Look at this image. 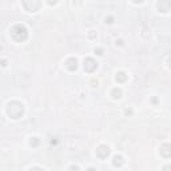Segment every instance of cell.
<instances>
[{"label":"cell","mask_w":171,"mask_h":171,"mask_svg":"<svg viewBox=\"0 0 171 171\" xmlns=\"http://www.w3.org/2000/svg\"><path fill=\"white\" fill-rule=\"evenodd\" d=\"M127 79V75L125 74V72H119L118 75H116V80L118 82H125Z\"/></svg>","instance_id":"30bf717a"},{"label":"cell","mask_w":171,"mask_h":171,"mask_svg":"<svg viewBox=\"0 0 171 171\" xmlns=\"http://www.w3.org/2000/svg\"><path fill=\"white\" fill-rule=\"evenodd\" d=\"M56 2H58V0H48V3H50V4H55Z\"/></svg>","instance_id":"4fadbf2b"},{"label":"cell","mask_w":171,"mask_h":171,"mask_svg":"<svg viewBox=\"0 0 171 171\" xmlns=\"http://www.w3.org/2000/svg\"><path fill=\"white\" fill-rule=\"evenodd\" d=\"M11 36H12L13 40H16V42H24L25 39H27L28 34H27V30H25L24 25L16 24L11 28Z\"/></svg>","instance_id":"6da1fadb"},{"label":"cell","mask_w":171,"mask_h":171,"mask_svg":"<svg viewBox=\"0 0 171 171\" xmlns=\"http://www.w3.org/2000/svg\"><path fill=\"white\" fill-rule=\"evenodd\" d=\"M112 165H114L115 167L118 166V167H121L123 165V159H122V156H115L114 158V162H112Z\"/></svg>","instance_id":"9c48e42d"},{"label":"cell","mask_w":171,"mask_h":171,"mask_svg":"<svg viewBox=\"0 0 171 171\" xmlns=\"http://www.w3.org/2000/svg\"><path fill=\"white\" fill-rule=\"evenodd\" d=\"M65 67H67L70 71H74V70H76V67H78V61H76V59H74V58H71V59L67 60Z\"/></svg>","instance_id":"52a82bcc"},{"label":"cell","mask_w":171,"mask_h":171,"mask_svg":"<svg viewBox=\"0 0 171 171\" xmlns=\"http://www.w3.org/2000/svg\"><path fill=\"white\" fill-rule=\"evenodd\" d=\"M38 139H36V138H32V140H31V146H38Z\"/></svg>","instance_id":"7c38bea8"},{"label":"cell","mask_w":171,"mask_h":171,"mask_svg":"<svg viewBox=\"0 0 171 171\" xmlns=\"http://www.w3.org/2000/svg\"><path fill=\"white\" fill-rule=\"evenodd\" d=\"M23 104L19 103V102H11L8 104V108H7V114H8L12 119H19L21 115H23Z\"/></svg>","instance_id":"7a4b0ae2"},{"label":"cell","mask_w":171,"mask_h":171,"mask_svg":"<svg viewBox=\"0 0 171 171\" xmlns=\"http://www.w3.org/2000/svg\"><path fill=\"white\" fill-rule=\"evenodd\" d=\"M23 6L25 7V9H28L30 12H35L40 8L42 6V0H23Z\"/></svg>","instance_id":"3957f363"},{"label":"cell","mask_w":171,"mask_h":171,"mask_svg":"<svg viewBox=\"0 0 171 171\" xmlns=\"http://www.w3.org/2000/svg\"><path fill=\"white\" fill-rule=\"evenodd\" d=\"M134 2H135V3H142L143 0H134Z\"/></svg>","instance_id":"5bb4252c"},{"label":"cell","mask_w":171,"mask_h":171,"mask_svg":"<svg viewBox=\"0 0 171 171\" xmlns=\"http://www.w3.org/2000/svg\"><path fill=\"white\" fill-rule=\"evenodd\" d=\"M112 95H114V98H121V95H122V91L119 90V88H115L114 91H112Z\"/></svg>","instance_id":"8fae6325"},{"label":"cell","mask_w":171,"mask_h":171,"mask_svg":"<svg viewBox=\"0 0 171 171\" xmlns=\"http://www.w3.org/2000/svg\"><path fill=\"white\" fill-rule=\"evenodd\" d=\"M96 155L99 156L100 159H106L108 155H110V148H108L107 146H99L98 147V150H96Z\"/></svg>","instance_id":"5b68a950"},{"label":"cell","mask_w":171,"mask_h":171,"mask_svg":"<svg viewBox=\"0 0 171 171\" xmlns=\"http://www.w3.org/2000/svg\"><path fill=\"white\" fill-rule=\"evenodd\" d=\"M158 7L162 12H167V11L170 9V2L169 0H161V2L158 3Z\"/></svg>","instance_id":"8992f818"},{"label":"cell","mask_w":171,"mask_h":171,"mask_svg":"<svg viewBox=\"0 0 171 171\" xmlns=\"http://www.w3.org/2000/svg\"><path fill=\"white\" fill-rule=\"evenodd\" d=\"M161 154L165 156V158H169L171 155V151H170V146L169 144H163L162 148H161Z\"/></svg>","instance_id":"ba28073f"},{"label":"cell","mask_w":171,"mask_h":171,"mask_svg":"<svg viewBox=\"0 0 171 171\" xmlns=\"http://www.w3.org/2000/svg\"><path fill=\"white\" fill-rule=\"evenodd\" d=\"M96 67H98V63L94 59H91V58H87V59L84 60V71L92 72Z\"/></svg>","instance_id":"277c9868"}]
</instances>
